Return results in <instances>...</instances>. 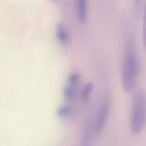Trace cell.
Returning a JSON list of instances; mask_svg holds the SVG:
<instances>
[{"label":"cell","mask_w":146,"mask_h":146,"mask_svg":"<svg viewBox=\"0 0 146 146\" xmlns=\"http://www.w3.org/2000/svg\"><path fill=\"white\" fill-rule=\"evenodd\" d=\"M146 127V94L138 91L132 101L130 129L133 134L141 133Z\"/></svg>","instance_id":"2"},{"label":"cell","mask_w":146,"mask_h":146,"mask_svg":"<svg viewBox=\"0 0 146 146\" xmlns=\"http://www.w3.org/2000/svg\"><path fill=\"white\" fill-rule=\"evenodd\" d=\"M136 1H137V0H136Z\"/></svg>","instance_id":"11"},{"label":"cell","mask_w":146,"mask_h":146,"mask_svg":"<svg viewBox=\"0 0 146 146\" xmlns=\"http://www.w3.org/2000/svg\"><path fill=\"white\" fill-rule=\"evenodd\" d=\"M56 36H57L58 40L63 44H66L69 43V41H70V37H69L68 32L67 28L65 27V26H63L62 24L57 25Z\"/></svg>","instance_id":"7"},{"label":"cell","mask_w":146,"mask_h":146,"mask_svg":"<svg viewBox=\"0 0 146 146\" xmlns=\"http://www.w3.org/2000/svg\"><path fill=\"white\" fill-rule=\"evenodd\" d=\"M74 110H73V108L72 106H70L69 104H67L63 107H62L60 110H59V115L60 117H62V118H68L69 116H71V115L73 114Z\"/></svg>","instance_id":"10"},{"label":"cell","mask_w":146,"mask_h":146,"mask_svg":"<svg viewBox=\"0 0 146 146\" xmlns=\"http://www.w3.org/2000/svg\"><path fill=\"white\" fill-rule=\"evenodd\" d=\"M77 16L81 22H85L87 17V0H75Z\"/></svg>","instance_id":"6"},{"label":"cell","mask_w":146,"mask_h":146,"mask_svg":"<svg viewBox=\"0 0 146 146\" xmlns=\"http://www.w3.org/2000/svg\"><path fill=\"white\" fill-rule=\"evenodd\" d=\"M93 128L91 127V125H86L84 128L81 138L78 146H92V134H93Z\"/></svg>","instance_id":"5"},{"label":"cell","mask_w":146,"mask_h":146,"mask_svg":"<svg viewBox=\"0 0 146 146\" xmlns=\"http://www.w3.org/2000/svg\"><path fill=\"white\" fill-rule=\"evenodd\" d=\"M110 112V102L108 98H104L97 111L93 124V131L95 133H100L107 124Z\"/></svg>","instance_id":"3"},{"label":"cell","mask_w":146,"mask_h":146,"mask_svg":"<svg viewBox=\"0 0 146 146\" xmlns=\"http://www.w3.org/2000/svg\"><path fill=\"white\" fill-rule=\"evenodd\" d=\"M139 73V62L135 49L134 43L129 39L126 44L122 68H121V82L123 89L127 92L134 90Z\"/></svg>","instance_id":"1"},{"label":"cell","mask_w":146,"mask_h":146,"mask_svg":"<svg viewBox=\"0 0 146 146\" xmlns=\"http://www.w3.org/2000/svg\"><path fill=\"white\" fill-rule=\"evenodd\" d=\"M142 43L143 49L146 53V0L143 8V21H142Z\"/></svg>","instance_id":"9"},{"label":"cell","mask_w":146,"mask_h":146,"mask_svg":"<svg viewBox=\"0 0 146 146\" xmlns=\"http://www.w3.org/2000/svg\"><path fill=\"white\" fill-rule=\"evenodd\" d=\"M80 84V74L78 73H72L67 81L64 90V97L68 100H74L78 93V86Z\"/></svg>","instance_id":"4"},{"label":"cell","mask_w":146,"mask_h":146,"mask_svg":"<svg viewBox=\"0 0 146 146\" xmlns=\"http://www.w3.org/2000/svg\"><path fill=\"white\" fill-rule=\"evenodd\" d=\"M93 88H94V86H93V84L92 82L87 83L84 86L83 90L81 91V94H80L81 95V99L84 102H87L90 99V98H91V96L92 94V92H93Z\"/></svg>","instance_id":"8"}]
</instances>
